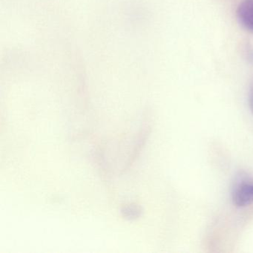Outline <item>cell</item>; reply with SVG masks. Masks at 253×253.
<instances>
[{
    "label": "cell",
    "mask_w": 253,
    "mask_h": 253,
    "mask_svg": "<svg viewBox=\"0 0 253 253\" xmlns=\"http://www.w3.org/2000/svg\"><path fill=\"white\" fill-rule=\"evenodd\" d=\"M250 109H251L252 112H253V89H252L251 93H250Z\"/></svg>",
    "instance_id": "3957f363"
},
{
    "label": "cell",
    "mask_w": 253,
    "mask_h": 253,
    "mask_svg": "<svg viewBox=\"0 0 253 253\" xmlns=\"http://www.w3.org/2000/svg\"><path fill=\"white\" fill-rule=\"evenodd\" d=\"M232 201L236 207H244L253 203V183H242L235 188Z\"/></svg>",
    "instance_id": "6da1fadb"
},
{
    "label": "cell",
    "mask_w": 253,
    "mask_h": 253,
    "mask_svg": "<svg viewBox=\"0 0 253 253\" xmlns=\"http://www.w3.org/2000/svg\"><path fill=\"white\" fill-rule=\"evenodd\" d=\"M238 21L253 33V0H244L237 9Z\"/></svg>",
    "instance_id": "7a4b0ae2"
}]
</instances>
